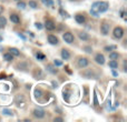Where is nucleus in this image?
<instances>
[{"instance_id":"nucleus-1","label":"nucleus","mask_w":127,"mask_h":122,"mask_svg":"<svg viewBox=\"0 0 127 122\" xmlns=\"http://www.w3.org/2000/svg\"><path fill=\"white\" fill-rule=\"evenodd\" d=\"M109 9V4L106 1H96L93 3L92 9H90V13H92L94 17H98L99 13L106 12V11Z\"/></svg>"},{"instance_id":"nucleus-2","label":"nucleus","mask_w":127,"mask_h":122,"mask_svg":"<svg viewBox=\"0 0 127 122\" xmlns=\"http://www.w3.org/2000/svg\"><path fill=\"white\" fill-rule=\"evenodd\" d=\"M113 35H114L115 39H122L123 36H124V29L122 28V27H116V28L114 29Z\"/></svg>"},{"instance_id":"nucleus-3","label":"nucleus","mask_w":127,"mask_h":122,"mask_svg":"<svg viewBox=\"0 0 127 122\" xmlns=\"http://www.w3.org/2000/svg\"><path fill=\"white\" fill-rule=\"evenodd\" d=\"M44 27H45V28H46L48 31H53V30H55V29H56V24H55V22H54L51 19H46Z\"/></svg>"},{"instance_id":"nucleus-4","label":"nucleus","mask_w":127,"mask_h":122,"mask_svg":"<svg viewBox=\"0 0 127 122\" xmlns=\"http://www.w3.org/2000/svg\"><path fill=\"white\" fill-rule=\"evenodd\" d=\"M63 39L65 40V42H67V43H72L74 40H75V37H74V35H72L71 32L67 31V32H65L63 35Z\"/></svg>"},{"instance_id":"nucleus-5","label":"nucleus","mask_w":127,"mask_h":122,"mask_svg":"<svg viewBox=\"0 0 127 122\" xmlns=\"http://www.w3.org/2000/svg\"><path fill=\"white\" fill-rule=\"evenodd\" d=\"M77 64H78L79 68H86L89 64V60L85 57H79L78 60H77Z\"/></svg>"},{"instance_id":"nucleus-6","label":"nucleus","mask_w":127,"mask_h":122,"mask_svg":"<svg viewBox=\"0 0 127 122\" xmlns=\"http://www.w3.org/2000/svg\"><path fill=\"white\" fill-rule=\"evenodd\" d=\"M32 114H33V117H36L37 119H42V118H45V116H46V112H45L42 109L36 108V109L32 111Z\"/></svg>"},{"instance_id":"nucleus-7","label":"nucleus","mask_w":127,"mask_h":122,"mask_svg":"<svg viewBox=\"0 0 127 122\" xmlns=\"http://www.w3.org/2000/svg\"><path fill=\"white\" fill-rule=\"evenodd\" d=\"M109 28H110L109 24H108L107 22L104 21L103 23L100 24V32H101V35H103V36H107L108 33H109Z\"/></svg>"},{"instance_id":"nucleus-8","label":"nucleus","mask_w":127,"mask_h":122,"mask_svg":"<svg viewBox=\"0 0 127 122\" xmlns=\"http://www.w3.org/2000/svg\"><path fill=\"white\" fill-rule=\"evenodd\" d=\"M48 42L53 46H56V44L59 43V40L55 35H48Z\"/></svg>"},{"instance_id":"nucleus-9","label":"nucleus","mask_w":127,"mask_h":122,"mask_svg":"<svg viewBox=\"0 0 127 122\" xmlns=\"http://www.w3.org/2000/svg\"><path fill=\"white\" fill-rule=\"evenodd\" d=\"M95 61H96V63L103 65L104 63H105V57H104V55H101V53H97V55L95 56Z\"/></svg>"},{"instance_id":"nucleus-10","label":"nucleus","mask_w":127,"mask_h":122,"mask_svg":"<svg viewBox=\"0 0 127 122\" xmlns=\"http://www.w3.org/2000/svg\"><path fill=\"white\" fill-rule=\"evenodd\" d=\"M75 20H76L78 23L84 24L85 23V21H86V18H85V16L81 15V13H77V15L75 16Z\"/></svg>"},{"instance_id":"nucleus-11","label":"nucleus","mask_w":127,"mask_h":122,"mask_svg":"<svg viewBox=\"0 0 127 122\" xmlns=\"http://www.w3.org/2000/svg\"><path fill=\"white\" fill-rule=\"evenodd\" d=\"M78 37L80 40H83V41H88L89 40V36H88L87 32H85V31H81V32L78 33Z\"/></svg>"},{"instance_id":"nucleus-12","label":"nucleus","mask_w":127,"mask_h":122,"mask_svg":"<svg viewBox=\"0 0 127 122\" xmlns=\"http://www.w3.org/2000/svg\"><path fill=\"white\" fill-rule=\"evenodd\" d=\"M46 69H47V71H48V72H50L51 74H56V73H57V72H58L57 68H56L55 65H53V64H47Z\"/></svg>"},{"instance_id":"nucleus-13","label":"nucleus","mask_w":127,"mask_h":122,"mask_svg":"<svg viewBox=\"0 0 127 122\" xmlns=\"http://www.w3.org/2000/svg\"><path fill=\"white\" fill-rule=\"evenodd\" d=\"M10 21L13 22V23H19V22H20L19 16L16 15V13H11V15H10Z\"/></svg>"},{"instance_id":"nucleus-14","label":"nucleus","mask_w":127,"mask_h":122,"mask_svg":"<svg viewBox=\"0 0 127 122\" xmlns=\"http://www.w3.org/2000/svg\"><path fill=\"white\" fill-rule=\"evenodd\" d=\"M62 58L64 60H69L70 59V53L67 49H63L62 50Z\"/></svg>"},{"instance_id":"nucleus-15","label":"nucleus","mask_w":127,"mask_h":122,"mask_svg":"<svg viewBox=\"0 0 127 122\" xmlns=\"http://www.w3.org/2000/svg\"><path fill=\"white\" fill-rule=\"evenodd\" d=\"M9 53H11L13 57H19L20 56V51L17 48H10L9 49Z\"/></svg>"},{"instance_id":"nucleus-16","label":"nucleus","mask_w":127,"mask_h":122,"mask_svg":"<svg viewBox=\"0 0 127 122\" xmlns=\"http://www.w3.org/2000/svg\"><path fill=\"white\" fill-rule=\"evenodd\" d=\"M41 1H42V3H44L45 6L50 7V8H54V6H55L54 0H41Z\"/></svg>"},{"instance_id":"nucleus-17","label":"nucleus","mask_w":127,"mask_h":122,"mask_svg":"<svg viewBox=\"0 0 127 122\" xmlns=\"http://www.w3.org/2000/svg\"><path fill=\"white\" fill-rule=\"evenodd\" d=\"M118 58H119V53L118 52L113 51V52L109 53V59L110 60H118Z\"/></svg>"},{"instance_id":"nucleus-18","label":"nucleus","mask_w":127,"mask_h":122,"mask_svg":"<svg viewBox=\"0 0 127 122\" xmlns=\"http://www.w3.org/2000/svg\"><path fill=\"white\" fill-rule=\"evenodd\" d=\"M108 65H109L112 69H116V68H118V62H117V60H110Z\"/></svg>"},{"instance_id":"nucleus-19","label":"nucleus","mask_w":127,"mask_h":122,"mask_svg":"<svg viewBox=\"0 0 127 122\" xmlns=\"http://www.w3.org/2000/svg\"><path fill=\"white\" fill-rule=\"evenodd\" d=\"M28 4H29V7H30V8H32V9L38 8V3L35 1V0H29Z\"/></svg>"},{"instance_id":"nucleus-20","label":"nucleus","mask_w":127,"mask_h":122,"mask_svg":"<svg viewBox=\"0 0 127 122\" xmlns=\"http://www.w3.org/2000/svg\"><path fill=\"white\" fill-rule=\"evenodd\" d=\"M3 58H4V60L6 61H12L13 60V56L11 55V53H4L3 55Z\"/></svg>"},{"instance_id":"nucleus-21","label":"nucleus","mask_w":127,"mask_h":122,"mask_svg":"<svg viewBox=\"0 0 127 122\" xmlns=\"http://www.w3.org/2000/svg\"><path fill=\"white\" fill-rule=\"evenodd\" d=\"M19 102H21V103L25 102V98H24V96H22V94H19V96H17V98H16V103L18 104Z\"/></svg>"},{"instance_id":"nucleus-22","label":"nucleus","mask_w":127,"mask_h":122,"mask_svg":"<svg viewBox=\"0 0 127 122\" xmlns=\"http://www.w3.org/2000/svg\"><path fill=\"white\" fill-rule=\"evenodd\" d=\"M18 68H19V70H26V69H28V64L26 62H21L18 64Z\"/></svg>"},{"instance_id":"nucleus-23","label":"nucleus","mask_w":127,"mask_h":122,"mask_svg":"<svg viewBox=\"0 0 127 122\" xmlns=\"http://www.w3.org/2000/svg\"><path fill=\"white\" fill-rule=\"evenodd\" d=\"M7 24V19L3 17V16H0V26L4 27Z\"/></svg>"},{"instance_id":"nucleus-24","label":"nucleus","mask_w":127,"mask_h":122,"mask_svg":"<svg viewBox=\"0 0 127 122\" xmlns=\"http://www.w3.org/2000/svg\"><path fill=\"white\" fill-rule=\"evenodd\" d=\"M35 97H36V98H40V97H42L41 89H36L35 90Z\"/></svg>"},{"instance_id":"nucleus-25","label":"nucleus","mask_w":127,"mask_h":122,"mask_svg":"<svg viewBox=\"0 0 127 122\" xmlns=\"http://www.w3.org/2000/svg\"><path fill=\"white\" fill-rule=\"evenodd\" d=\"M54 65H55V67H62V65H63V61H60L58 59H55V60H54Z\"/></svg>"},{"instance_id":"nucleus-26","label":"nucleus","mask_w":127,"mask_h":122,"mask_svg":"<svg viewBox=\"0 0 127 122\" xmlns=\"http://www.w3.org/2000/svg\"><path fill=\"white\" fill-rule=\"evenodd\" d=\"M36 57H37V59L38 60H45V55L44 53H41V52H37V55H36Z\"/></svg>"},{"instance_id":"nucleus-27","label":"nucleus","mask_w":127,"mask_h":122,"mask_svg":"<svg viewBox=\"0 0 127 122\" xmlns=\"http://www.w3.org/2000/svg\"><path fill=\"white\" fill-rule=\"evenodd\" d=\"M17 7H18L19 9H25V8H26V3H25V2H22L21 0H20V1H18Z\"/></svg>"},{"instance_id":"nucleus-28","label":"nucleus","mask_w":127,"mask_h":122,"mask_svg":"<svg viewBox=\"0 0 127 122\" xmlns=\"http://www.w3.org/2000/svg\"><path fill=\"white\" fill-rule=\"evenodd\" d=\"M115 49H116V46H107V47H105V48H104V50H105V51H108V52H109V51L115 50Z\"/></svg>"},{"instance_id":"nucleus-29","label":"nucleus","mask_w":127,"mask_h":122,"mask_svg":"<svg viewBox=\"0 0 127 122\" xmlns=\"http://www.w3.org/2000/svg\"><path fill=\"white\" fill-rule=\"evenodd\" d=\"M59 13L60 15L63 16V17H66V18H69V15H68L67 12H66V11H64V9L63 8H60L59 9Z\"/></svg>"},{"instance_id":"nucleus-30","label":"nucleus","mask_w":127,"mask_h":122,"mask_svg":"<svg viewBox=\"0 0 127 122\" xmlns=\"http://www.w3.org/2000/svg\"><path fill=\"white\" fill-rule=\"evenodd\" d=\"M2 113L6 114V116H12V111H11V110H8V109H3L2 110Z\"/></svg>"},{"instance_id":"nucleus-31","label":"nucleus","mask_w":127,"mask_h":122,"mask_svg":"<svg viewBox=\"0 0 127 122\" xmlns=\"http://www.w3.org/2000/svg\"><path fill=\"white\" fill-rule=\"evenodd\" d=\"M84 50H85L87 53H92L93 52V48H92V47H89V46L84 47Z\"/></svg>"},{"instance_id":"nucleus-32","label":"nucleus","mask_w":127,"mask_h":122,"mask_svg":"<svg viewBox=\"0 0 127 122\" xmlns=\"http://www.w3.org/2000/svg\"><path fill=\"white\" fill-rule=\"evenodd\" d=\"M36 28H37L38 30H41V29H42V24L40 23V22H36Z\"/></svg>"},{"instance_id":"nucleus-33","label":"nucleus","mask_w":127,"mask_h":122,"mask_svg":"<svg viewBox=\"0 0 127 122\" xmlns=\"http://www.w3.org/2000/svg\"><path fill=\"white\" fill-rule=\"evenodd\" d=\"M55 121H64L63 118H55Z\"/></svg>"},{"instance_id":"nucleus-34","label":"nucleus","mask_w":127,"mask_h":122,"mask_svg":"<svg viewBox=\"0 0 127 122\" xmlns=\"http://www.w3.org/2000/svg\"><path fill=\"white\" fill-rule=\"evenodd\" d=\"M18 36H19V37H20V38H21V39H24V40H25V39H26V38H25V36H22V35H21V33H18Z\"/></svg>"},{"instance_id":"nucleus-35","label":"nucleus","mask_w":127,"mask_h":122,"mask_svg":"<svg viewBox=\"0 0 127 122\" xmlns=\"http://www.w3.org/2000/svg\"><path fill=\"white\" fill-rule=\"evenodd\" d=\"M113 70H114V71H113V74H114L115 77H117V76H118V73H117V72L115 71V69H113Z\"/></svg>"},{"instance_id":"nucleus-36","label":"nucleus","mask_w":127,"mask_h":122,"mask_svg":"<svg viewBox=\"0 0 127 122\" xmlns=\"http://www.w3.org/2000/svg\"><path fill=\"white\" fill-rule=\"evenodd\" d=\"M53 85H54L53 88H57V85H58V84H57V83L55 82V81H54V82H53Z\"/></svg>"},{"instance_id":"nucleus-37","label":"nucleus","mask_w":127,"mask_h":122,"mask_svg":"<svg viewBox=\"0 0 127 122\" xmlns=\"http://www.w3.org/2000/svg\"><path fill=\"white\" fill-rule=\"evenodd\" d=\"M2 10H3V9H2V7H0V13L2 12Z\"/></svg>"},{"instance_id":"nucleus-38","label":"nucleus","mask_w":127,"mask_h":122,"mask_svg":"<svg viewBox=\"0 0 127 122\" xmlns=\"http://www.w3.org/2000/svg\"><path fill=\"white\" fill-rule=\"evenodd\" d=\"M2 41V37H1V36H0V42H1Z\"/></svg>"},{"instance_id":"nucleus-39","label":"nucleus","mask_w":127,"mask_h":122,"mask_svg":"<svg viewBox=\"0 0 127 122\" xmlns=\"http://www.w3.org/2000/svg\"><path fill=\"white\" fill-rule=\"evenodd\" d=\"M2 49H3V48H2V47H0V51H2Z\"/></svg>"},{"instance_id":"nucleus-40","label":"nucleus","mask_w":127,"mask_h":122,"mask_svg":"<svg viewBox=\"0 0 127 122\" xmlns=\"http://www.w3.org/2000/svg\"><path fill=\"white\" fill-rule=\"evenodd\" d=\"M15 1H20V0H15Z\"/></svg>"},{"instance_id":"nucleus-41","label":"nucleus","mask_w":127,"mask_h":122,"mask_svg":"<svg viewBox=\"0 0 127 122\" xmlns=\"http://www.w3.org/2000/svg\"><path fill=\"white\" fill-rule=\"evenodd\" d=\"M71 1H72V0H71Z\"/></svg>"}]
</instances>
